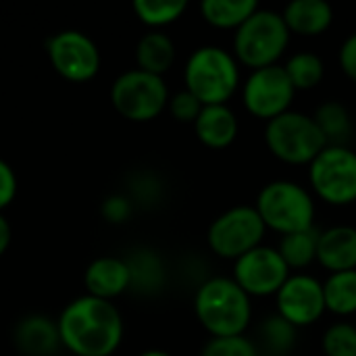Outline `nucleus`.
<instances>
[{
	"instance_id": "obj_9",
	"label": "nucleus",
	"mask_w": 356,
	"mask_h": 356,
	"mask_svg": "<svg viewBox=\"0 0 356 356\" xmlns=\"http://www.w3.org/2000/svg\"><path fill=\"white\" fill-rule=\"evenodd\" d=\"M265 236L267 227L254 204H236L223 211L211 221L207 229L209 248L217 257L229 261H236L252 248L261 246Z\"/></svg>"
},
{
	"instance_id": "obj_8",
	"label": "nucleus",
	"mask_w": 356,
	"mask_h": 356,
	"mask_svg": "<svg viewBox=\"0 0 356 356\" xmlns=\"http://www.w3.org/2000/svg\"><path fill=\"white\" fill-rule=\"evenodd\" d=\"M169 88L161 75L142 69L123 71L111 86V104L115 111L136 123L156 119L169 104Z\"/></svg>"
},
{
	"instance_id": "obj_2",
	"label": "nucleus",
	"mask_w": 356,
	"mask_h": 356,
	"mask_svg": "<svg viewBox=\"0 0 356 356\" xmlns=\"http://www.w3.org/2000/svg\"><path fill=\"white\" fill-rule=\"evenodd\" d=\"M194 313L211 338L242 336L252 321V298L232 277L217 275L198 286Z\"/></svg>"
},
{
	"instance_id": "obj_15",
	"label": "nucleus",
	"mask_w": 356,
	"mask_h": 356,
	"mask_svg": "<svg viewBox=\"0 0 356 356\" xmlns=\"http://www.w3.org/2000/svg\"><path fill=\"white\" fill-rule=\"evenodd\" d=\"M317 263L327 273L356 269V227L336 223L319 232Z\"/></svg>"
},
{
	"instance_id": "obj_20",
	"label": "nucleus",
	"mask_w": 356,
	"mask_h": 356,
	"mask_svg": "<svg viewBox=\"0 0 356 356\" xmlns=\"http://www.w3.org/2000/svg\"><path fill=\"white\" fill-rule=\"evenodd\" d=\"M315 123L319 125L321 134L325 136L327 144L336 146H348V140L353 138V115L348 106L340 100H325L317 106L313 113Z\"/></svg>"
},
{
	"instance_id": "obj_12",
	"label": "nucleus",
	"mask_w": 356,
	"mask_h": 356,
	"mask_svg": "<svg viewBox=\"0 0 356 356\" xmlns=\"http://www.w3.org/2000/svg\"><path fill=\"white\" fill-rule=\"evenodd\" d=\"M290 267L275 246L261 244L234 261L232 280L252 298L275 296L284 282L290 277Z\"/></svg>"
},
{
	"instance_id": "obj_24",
	"label": "nucleus",
	"mask_w": 356,
	"mask_h": 356,
	"mask_svg": "<svg viewBox=\"0 0 356 356\" xmlns=\"http://www.w3.org/2000/svg\"><path fill=\"white\" fill-rule=\"evenodd\" d=\"M284 69L292 81V86L298 90H313L317 88L325 77V63L323 58L313 50H298L288 56L284 63Z\"/></svg>"
},
{
	"instance_id": "obj_1",
	"label": "nucleus",
	"mask_w": 356,
	"mask_h": 356,
	"mask_svg": "<svg viewBox=\"0 0 356 356\" xmlns=\"http://www.w3.org/2000/svg\"><path fill=\"white\" fill-rule=\"evenodd\" d=\"M60 344L75 356H111L123 340V317L113 300L79 296L56 319Z\"/></svg>"
},
{
	"instance_id": "obj_16",
	"label": "nucleus",
	"mask_w": 356,
	"mask_h": 356,
	"mask_svg": "<svg viewBox=\"0 0 356 356\" xmlns=\"http://www.w3.org/2000/svg\"><path fill=\"white\" fill-rule=\"evenodd\" d=\"M194 131L204 146L221 150L236 142L240 121L229 104H207L194 121Z\"/></svg>"
},
{
	"instance_id": "obj_13",
	"label": "nucleus",
	"mask_w": 356,
	"mask_h": 356,
	"mask_svg": "<svg viewBox=\"0 0 356 356\" xmlns=\"http://www.w3.org/2000/svg\"><path fill=\"white\" fill-rule=\"evenodd\" d=\"M275 313L296 330L315 325L327 313L323 282L307 271L290 273L275 294Z\"/></svg>"
},
{
	"instance_id": "obj_11",
	"label": "nucleus",
	"mask_w": 356,
	"mask_h": 356,
	"mask_svg": "<svg viewBox=\"0 0 356 356\" xmlns=\"http://www.w3.org/2000/svg\"><path fill=\"white\" fill-rule=\"evenodd\" d=\"M54 71L69 81H90L100 71V50L96 42L79 29L56 31L46 44Z\"/></svg>"
},
{
	"instance_id": "obj_25",
	"label": "nucleus",
	"mask_w": 356,
	"mask_h": 356,
	"mask_svg": "<svg viewBox=\"0 0 356 356\" xmlns=\"http://www.w3.org/2000/svg\"><path fill=\"white\" fill-rule=\"evenodd\" d=\"M259 336H261L263 346L267 348V356L290 355L298 342V330L277 313H269L261 321Z\"/></svg>"
},
{
	"instance_id": "obj_19",
	"label": "nucleus",
	"mask_w": 356,
	"mask_h": 356,
	"mask_svg": "<svg viewBox=\"0 0 356 356\" xmlns=\"http://www.w3.org/2000/svg\"><path fill=\"white\" fill-rule=\"evenodd\" d=\"M175 54H177L175 42L171 40L169 33L161 29H150L138 40V46H136L138 69L152 73V75H161V77L173 67Z\"/></svg>"
},
{
	"instance_id": "obj_14",
	"label": "nucleus",
	"mask_w": 356,
	"mask_h": 356,
	"mask_svg": "<svg viewBox=\"0 0 356 356\" xmlns=\"http://www.w3.org/2000/svg\"><path fill=\"white\" fill-rule=\"evenodd\" d=\"M134 280V269L127 261L119 257H98L83 273V284L90 296L113 300L121 296Z\"/></svg>"
},
{
	"instance_id": "obj_22",
	"label": "nucleus",
	"mask_w": 356,
	"mask_h": 356,
	"mask_svg": "<svg viewBox=\"0 0 356 356\" xmlns=\"http://www.w3.org/2000/svg\"><path fill=\"white\" fill-rule=\"evenodd\" d=\"M259 8L257 0H202L200 15L202 19L217 29H238L254 10Z\"/></svg>"
},
{
	"instance_id": "obj_18",
	"label": "nucleus",
	"mask_w": 356,
	"mask_h": 356,
	"mask_svg": "<svg viewBox=\"0 0 356 356\" xmlns=\"http://www.w3.org/2000/svg\"><path fill=\"white\" fill-rule=\"evenodd\" d=\"M282 17L290 33L315 38L332 27L334 8L325 0H292L284 6Z\"/></svg>"
},
{
	"instance_id": "obj_3",
	"label": "nucleus",
	"mask_w": 356,
	"mask_h": 356,
	"mask_svg": "<svg viewBox=\"0 0 356 356\" xmlns=\"http://www.w3.org/2000/svg\"><path fill=\"white\" fill-rule=\"evenodd\" d=\"M184 83L204 106L227 104L240 88V63L221 46H198L186 60Z\"/></svg>"
},
{
	"instance_id": "obj_4",
	"label": "nucleus",
	"mask_w": 356,
	"mask_h": 356,
	"mask_svg": "<svg viewBox=\"0 0 356 356\" xmlns=\"http://www.w3.org/2000/svg\"><path fill=\"white\" fill-rule=\"evenodd\" d=\"M290 38L292 33L282 17V10L259 6L234 31L232 54L250 71L277 65L290 46Z\"/></svg>"
},
{
	"instance_id": "obj_6",
	"label": "nucleus",
	"mask_w": 356,
	"mask_h": 356,
	"mask_svg": "<svg viewBox=\"0 0 356 356\" xmlns=\"http://www.w3.org/2000/svg\"><path fill=\"white\" fill-rule=\"evenodd\" d=\"M265 146L282 163L311 165L327 140L313 115L290 108L265 123Z\"/></svg>"
},
{
	"instance_id": "obj_7",
	"label": "nucleus",
	"mask_w": 356,
	"mask_h": 356,
	"mask_svg": "<svg viewBox=\"0 0 356 356\" xmlns=\"http://www.w3.org/2000/svg\"><path fill=\"white\" fill-rule=\"evenodd\" d=\"M313 196L332 207L356 202V150L350 146L327 144L309 165Z\"/></svg>"
},
{
	"instance_id": "obj_30",
	"label": "nucleus",
	"mask_w": 356,
	"mask_h": 356,
	"mask_svg": "<svg viewBox=\"0 0 356 356\" xmlns=\"http://www.w3.org/2000/svg\"><path fill=\"white\" fill-rule=\"evenodd\" d=\"M15 196H17V173L4 159H0V213L15 200Z\"/></svg>"
},
{
	"instance_id": "obj_29",
	"label": "nucleus",
	"mask_w": 356,
	"mask_h": 356,
	"mask_svg": "<svg viewBox=\"0 0 356 356\" xmlns=\"http://www.w3.org/2000/svg\"><path fill=\"white\" fill-rule=\"evenodd\" d=\"M202 106L204 104L194 94H190L186 88L179 90V92H175V94H171L169 96V104H167V108H169V113H171V117L175 121H179V123H192V125L198 119Z\"/></svg>"
},
{
	"instance_id": "obj_34",
	"label": "nucleus",
	"mask_w": 356,
	"mask_h": 356,
	"mask_svg": "<svg viewBox=\"0 0 356 356\" xmlns=\"http://www.w3.org/2000/svg\"><path fill=\"white\" fill-rule=\"evenodd\" d=\"M265 356H267V355H265Z\"/></svg>"
},
{
	"instance_id": "obj_5",
	"label": "nucleus",
	"mask_w": 356,
	"mask_h": 356,
	"mask_svg": "<svg viewBox=\"0 0 356 356\" xmlns=\"http://www.w3.org/2000/svg\"><path fill=\"white\" fill-rule=\"evenodd\" d=\"M254 209L265 227L282 236L315 227V196L294 179L267 181L257 194Z\"/></svg>"
},
{
	"instance_id": "obj_26",
	"label": "nucleus",
	"mask_w": 356,
	"mask_h": 356,
	"mask_svg": "<svg viewBox=\"0 0 356 356\" xmlns=\"http://www.w3.org/2000/svg\"><path fill=\"white\" fill-rule=\"evenodd\" d=\"M136 17L150 29H161L175 23L188 8L186 0H134Z\"/></svg>"
},
{
	"instance_id": "obj_32",
	"label": "nucleus",
	"mask_w": 356,
	"mask_h": 356,
	"mask_svg": "<svg viewBox=\"0 0 356 356\" xmlns=\"http://www.w3.org/2000/svg\"><path fill=\"white\" fill-rule=\"evenodd\" d=\"M10 238H13L10 223H8L6 217H2V213H0V257L6 252V248H8V244H10Z\"/></svg>"
},
{
	"instance_id": "obj_17",
	"label": "nucleus",
	"mask_w": 356,
	"mask_h": 356,
	"mask_svg": "<svg viewBox=\"0 0 356 356\" xmlns=\"http://www.w3.org/2000/svg\"><path fill=\"white\" fill-rule=\"evenodd\" d=\"M15 346L25 356H52L60 344L56 321L46 315H27L15 327Z\"/></svg>"
},
{
	"instance_id": "obj_31",
	"label": "nucleus",
	"mask_w": 356,
	"mask_h": 356,
	"mask_svg": "<svg viewBox=\"0 0 356 356\" xmlns=\"http://www.w3.org/2000/svg\"><path fill=\"white\" fill-rule=\"evenodd\" d=\"M338 63H340V69L344 71V75L356 81V31L348 33L342 40V44L338 48Z\"/></svg>"
},
{
	"instance_id": "obj_33",
	"label": "nucleus",
	"mask_w": 356,
	"mask_h": 356,
	"mask_svg": "<svg viewBox=\"0 0 356 356\" xmlns=\"http://www.w3.org/2000/svg\"><path fill=\"white\" fill-rule=\"evenodd\" d=\"M138 356H173V355H169L167 350H161V348H150V350L140 353Z\"/></svg>"
},
{
	"instance_id": "obj_28",
	"label": "nucleus",
	"mask_w": 356,
	"mask_h": 356,
	"mask_svg": "<svg viewBox=\"0 0 356 356\" xmlns=\"http://www.w3.org/2000/svg\"><path fill=\"white\" fill-rule=\"evenodd\" d=\"M200 356H261L257 344L248 336H227V338H211Z\"/></svg>"
},
{
	"instance_id": "obj_21",
	"label": "nucleus",
	"mask_w": 356,
	"mask_h": 356,
	"mask_svg": "<svg viewBox=\"0 0 356 356\" xmlns=\"http://www.w3.org/2000/svg\"><path fill=\"white\" fill-rule=\"evenodd\" d=\"M319 227H311L305 232H294V234H286L282 236L280 244L275 246L282 254V259L286 261V265L290 267L292 273L296 271H305L309 265H313L317 261V244H319Z\"/></svg>"
},
{
	"instance_id": "obj_10",
	"label": "nucleus",
	"mask_w": 356,
	"mask_h": 356,
	"mask_svg": "<svg viewBox=\"0 0 356 356\" xmlns=\"http://www.w3.org/2000/svg\"><path fill=\"white\" fill-rule=\"evenodd\" d=\"M244 108L265 123L292 108L296 88L292 86L284 65H269L254 69L240 83Z\"/></svg>"
},
{
	"instance_id": "obj_23",
	"label": "nucleus",
	"mask_w": 356,
	"mask_h": 356,
	"mask_svg": "<svg viewBox=\"0 0 356 356\" xmlns=\"http://www.w3.org/2000/svg\"><path fill=\"white\" fill-rule=\"evenodd\" d=\"M325 309L338 317H350L356 313V269L327 273L323 280Z\"/></svg>"
},
{
	"instance_id": "obj_27",
	"label": "nucleus",
	"mask_w": 356,
	"mask_h": 356,
	"mask_svg": "<svg viewBox=\"0 0 356 356\" xmlns=\"http://www.w3.org/2000/svg\"><path fill=\"white\" fill-rule=\"evenodd\" d=\"M321 350L325 356H356L355 323L336 321L327 325L321 336Z\"/></svg>"
}]
</instances>
